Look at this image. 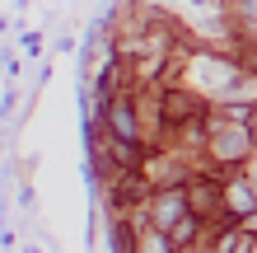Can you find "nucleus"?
Segmentation results:
<instances>
[{
  "label": "nucleus",
  "mask_w": 257,
  "mask_h": 253,
  "mask_svg": "<svg viewBox=\"0 0 257 253\" xmlns=\"http://www.w3.org/2000/svg\"><path fill=\"white\" fill-rule=\"evenodd\" d=\"M196 230H201V220L196 216H183L178 225L169 230V244H173V253H183V248H192V239H196Z\"/></svg>",
  "instance_id": "20e7f679"
},
{
  "label": "nucleus",
  "mask_w": 257,
  "mask_h": 253,
  "mask_svg": "<svg viewBox=\"0 0 257 253\" xmlns=\"http://www.w3.org/2000/svg\"><path fill=\"white\" fill-rule=\"evenodd\" d=\"M201 113H206V103L196 99V94H187V89H169V94H164V103H159V117H164V127L196 122Z\"/></svg>",
  "instance_id": "f257e3e1"
},
{
  "label": "nucleus",
  "mask_w": 257,
  "mask_h": 253,
  "mask_svg": "<svg viewBox=\"0 0 257 253\" xmlns=\"http://www.w3.org/2000/svg\"><path fill=\"white\" fill-rule=\"evenodd\" d=\"M210 141H215L210 150H215L220 159H238V155H243L248 145H252V141H248V131H215Z\"/></svg>",
  "instance_id": "7ed1b4c3"
},
{
  "label": "nucleus",
  "mask_w": 257,
  "mask_h": 253,
  "mask_svg": "<svg viewBox=\"0 0 257 253\" xmlns=\"http://www.w3.org/2000/svg\"><path fill=\"white\" fill-rule=\"evenodd\" d=\"M248 141L257 145V113H248Z\"/></svg>",
  "instance_id": "39448f33"
},
{
  "label": "nucleus",
  "mask_w": 257,
  "mask_h": 253,
  "mask_svg": "<svg viewBox=\"0 0 257 253\" xmlns=\"http://www.w3.org/2000/svg\"><path fill=\"white\" fill-rule=\"evenodd\" d=\"M183 253H192V248H183Z\"/></svg>",
  "instance_id": "423d86ee"
},
{
  "label": "nucleus",
  "mask_w": 257,
  "mask_h": 253,
  "mask_svg": "<svg viewBox=\"0 0 257 253\" xmlns=\"http://www.w3.org/2000/svg\"><path fill=\"white\" fill-rule=\"evenodd\" d=\"M183 216H192V211H187V188H164L159 197H155V225L169 234Z\"/></svg>",
  "instance_id": "f03ea898"
}]
</instances>
